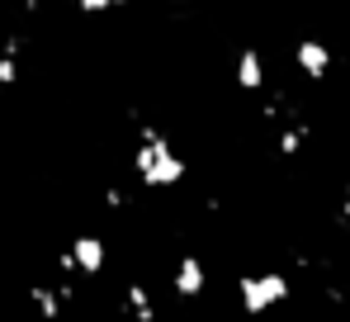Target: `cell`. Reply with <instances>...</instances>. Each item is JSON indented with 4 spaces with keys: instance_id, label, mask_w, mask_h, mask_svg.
<instances>
[{
    "instance_id": "cell-1",
    "label": "cell",
    "mask_w": 350,
    "mask_h": 322,
    "mask_svg": "<svg viewBox=\"0 0 350 322\" xmlns=\"http://www.w3.org/2000/svg\"><path fill=\"white\" fill-rule=\"evenodd\" d=\"M137 175H142V185H180V175H185V157L171 147V138H161L157 128H142Z\"/></svg>"
},
{
    "instance_id": "cell-2",
    "label": "cell",
    "mask_w": 350,
    "mask_h": 322,
    "mask_svg": "<svg viewBox=\"0 0 350 322\" xmlns=\"http://www.w3.org/2000/svg\"><path fill=\"white\" fill-rule=\"evenodd\" d=\"M237 299H241L246 313H265V308H275V304L289 299V280L275 275V270H265V275H241V280H237Z\"/></svg>"
},
{
    "instance_id": "cell-3",
    "label": "cell",
    "mask_w": 350,
    "mask_h": 322,
    "mask_svg": "<svg viewBox=\"0 0 350 322\" xmlns=\"http://www.w3.org/2000/svg\"><path fill=\"white\" fill-rule=\"evenodd\" d=\"M293 57H298V71L312 76V81H322V76L332 71V53H327V43H317V38H303V43L293 48Z\"/></svg>"
},
{
    "instance_id": "cell-4",
    "label": "cell",
    "mask_w": 350,
    "mask_h": 322,
    "mask_svg": "<svg viewBox=\"0 0 350 322\" xmlns=\"http://www.w3.org/2000/svg\"><path fill=\"white\" fill-rule=\"evenodd\" d=\"M71 256H76V270H81V275H100V270H105V242L85 232V237H76Z\"/></svg>"
},
{
    "instance_id": "cell-5",
    "label": "cell",
    "mask_w": 350,
    "mask_h": 322,
    "mask_svg": "<svg viewBox=\"0 0 350 322\" xmlns=\"http://www.w3.org/2000/svg\"><path fill=\"white\" fill-rule=\"evenodd\" d=\"M237 86L241 90H260L265 86V62H260L256 48H246V53L237 57Z\"/></svg>"
},
{
    "instance_id": "cell-6",
    "label": "cell",
    "mask_w": 350,
    "mask_h": 322,
    "mask_svg": "<svg viewBox=\"0 0 350 322\" xmlns=\"http://www.w3.org/2000/svg\"><path fill=\"white\" fill-rule=\"evenodd\" d=\"M199 289H204V266H199V256H180V266H175V294L194 299Z\"/></svg>"
},
{
    "instance_id": "cell-7",
    "label": "cell",
    "mask_w": 350,
    "mask_h": 322,
    "mask_svg": "<svg viewBox=\"0 0 350 322\" xmlns=\"http://www.w3.org/2000/svg\"><path fill=\"white\" fill-rule=\"evenodd\" d=\"M128 308L137 313V322H157V304L147 299V289H142V284H128Z\"/></svg>"
},
{
    "instance_id": "cell-8",
    "label": "cell",
    "mask_w": 350,
    "mask_h": 322,
    "mask_svg": "<svg viewBox=\"0 0 350 322\" xmlns=\"http://www.w3.org/2000/svg\"><path fill=\"white\" fill-rule=\"evenodd\" d=\"M29 299H33V308H38L48 322L62 313V289H29Z\"/></svg>"
},
{
    "instance_id": "cell-9",
    "label": "cell",
    "mask_w": 350,
    "mask_h": 322,
    "mask_svg": "<svg viewBox=\"0 0 350 322\" xmlns=\"http://www.w3.org/2000/svg\"><path fill=\"white\" fill-rule=\"evenodd\" d=\"M14 81H19V62H14V53H0V90Z\"/></svg>"
},
{
    "instance_id": "cell-10",
    "label": "cell",
    "mask_w": 350,
    "mask_h": 322,
    "mask_svg": "<svg viewBox=\"0 0 350 322\" xmlns=\"http://www.w3.org/2000/svg\"><path fill=\"white\" fill-rule=\"evenodd\" d=\"M303 138H308L303 128H289V133H280V152H284V157H293V152L303 147Z\"/></svg>"
},
{
    "instance_id": "cell-11",
    "label": "cell",
    "mask_w": 350,
    "mask_h": 322,
    "mask_svg": "<svg viewBox=\"0 0 350 322\" xmlns=\"http://www.w3.org/2000/svg\"><path fill=\"white\" fill-rule=\"evenodd\" d=\"M85 14H100V10H114V5H123V0H76Z\"/></svg>"
}]
</instances>
